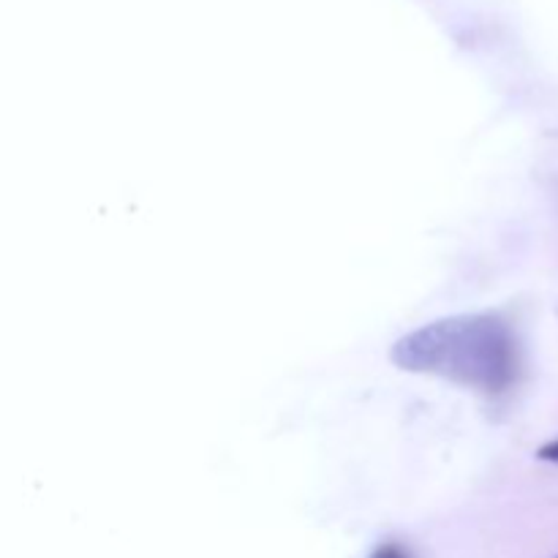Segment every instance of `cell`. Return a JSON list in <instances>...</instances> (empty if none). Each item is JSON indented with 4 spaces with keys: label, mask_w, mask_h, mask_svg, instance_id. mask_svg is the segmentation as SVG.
<instances>
[{
    "label": "cell",
    "mask_w": 558,
    "mask_h": 558,
    "mask_svg": "<svg viewBox=\"0 0 558 558\" xmlns=\"http://www.w3.org/2000/svg\"><path fill=\"white\" fill-rule=\"evenodd\" d=\"M371 558H407V554H403L398 545H381V548L374 550V556Z\"/></svg>",
    "instance_id": "obj_2"
},
{
    "label": "cell",
    "mask_w": 558,
    "mask_h": 558,
    "mask_svg": "<svg viewBox=\"0 0 558 558\" xmlns=\"http://www.w3.org/2000/svg\"><path fill=\"white\" fill-rule=\"evenodd\" d=\"M392 360L412 374L441 376L483 392H501L518 376V343L494 314H463L430 322L396 343Z\"/></svg>",
    "instance_id": "obj_1"
},
{
    "label": "cell",
    "mask_w": 558,
    "mask_h": 558,
    "mask_svg": "<svg viewBox=\"0 0 558 558\" xmlns=\"http://www.w3.org/2000/svg\"><path fill=\"white\" fill-rule=\"evenodd\" d=\"M539 456H543L545 461H556L558 463V441H554V445H548V447H543V452H539Z\"/></svg>",
    "instance_id": "obj_3"
}]
</instances>
